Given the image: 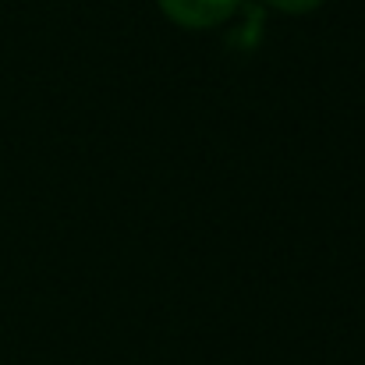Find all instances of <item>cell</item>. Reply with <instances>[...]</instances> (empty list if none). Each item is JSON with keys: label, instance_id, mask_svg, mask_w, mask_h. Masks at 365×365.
Wrapping results in <instances>:
<instances>
[{"label": "cell", "instance_id": "1", "mask_svg": "<svg viewBox=\"0 0 365 365\" xmlns=\"http://www.w3.org/2000/svg\"><path fill=\"white\" fill-rule=\"evenodd\" d=\"M238 0H160V7L178 21V25H188V29H210V25H220L231 11H235Z\"/></svg>", "mask_w": 365, "mask_h": 365}, {"label": "cell", "instance_id": "2", "mask_svg": "<svg viewBox=\"0 0 365 365\" xmlns=\"http://www.w3.org/2000/svg\"><path fill=\"white\" fill-rule=\"evenodd\" d=\"M269 4H277V7H284V11H309V7H316L319 0H269Z\"/></svg>", "mask_w": 365, "mask_h": 365}]
</instances>
